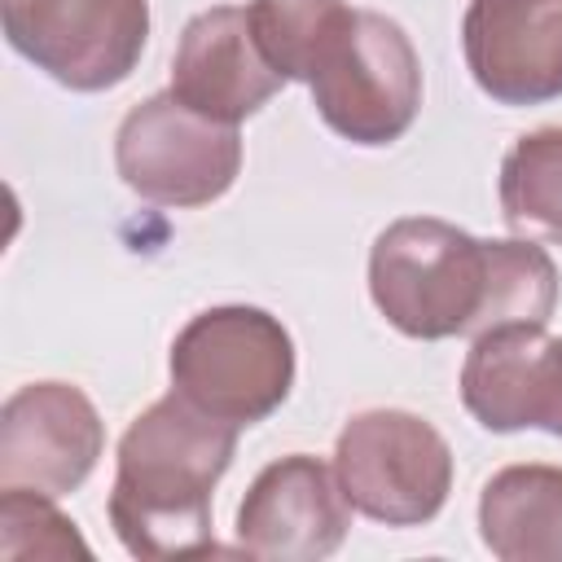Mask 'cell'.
Here are the masks:
<instances>
[{
	"instance_id": "obj_8",
	"label": "cell",
	"mask_w": 562,
	"mask_h": 562,
	"mask_svg": "<svg viewBox=\"0 0 562 562\" xmlns=\"http://www.w3.org/2000/svg\"><path fill=\"white\" fill-rule=\"evenodd\" d=\"M105 452L97 404L70 382H26L0 408V487L66 496Z\"/></svg>"
},
{
	"instance_id": "obj_13",
	"label": "cell",
	"mask_w": 562,
	"mask_h": 562,
	"mask_svg": "<svg viewBox=\"0 0 562 562\" xmlns=\"http://www.w3.org/2000/svg\"><path fill=\"white\" fill-rule=\"evenodd\" d=\"M483 549L501 562H562V465H505L479 496Z\"/></svg>"
},
{
	"instance_id": "obj_14",
	"label": "cell",
	"mask_w": 562,
	"mask_h": 562,
	"mask_svg": "<svg viewBox=\"0 0 562 562\" xmlns=\"http://www.w3.org/2000/svg\"><path fill=\"white\" fill-rule=\"evenodd\" d=\"M501 215L518 237L562 241V127H536L501 158Z\"/></svg>"
},
{
	"instance_id": "obj_4",
	"label": "cell",
	"mask_w": 562,
	"mask_h": 562,
	"mask_svg": "<svg viewBox=\"0 0 562 562\" xmlns=\"http://www.w3.org/2000/svg\"><path fill=\"white\" fill-rule=\"evenodd\" d=\"M312 105L351 145H395L422 110V61L404 26L378 9H356L316 61Z\"/></svg>"
},
{
	"instance_id": "obj_17",
	"label": "cell",
	"mask_w": 562,
	"mask_h": 562,
	"mask_svg": "<svg viewBox=\"0 0 562 562\" xmlns=\"http://www.w3.org/2000/svg\"><path fill=\"white\" fill-rule=\"evenodd\" d=\"M553 439H562V391H558V408H553V417H549V426H544Z\"/></svg>"
},
{
	"instance_id": "obj_11",
	"label": "cell",
	"mask_w": 562,
	"mask_h": 562,
	"mask_svg": "<svg viewBox=\"0 0 562 562\" xmlns=\"http://www.w3.org/2000/svg\"><path fill=\"white\" fill-rule=\"evenodd\" d=\"M562 391V338L544 325H496L470 338L461 364V404L492 430H544Z\"/></svg>"
},
{
	"instance_id": "obj_6",
	"label": "cell",
	"mask_w": 562,
	"mask_h": 562,
	"mask_svg": "<svg viewBox=\"0 0 562 562\" xmlns=\"http://www.w3.org/2000/svg\"><path fill=\"white\" fill-rule=\"evenodd\" d=\"M114 167L119 180L154 206H206L233 189L241 136L233 123L198 114L167 88L123 114Z\"/></svg>"
},
{
	"instance_id": "obj_10",
	"label": "cell",
	"mask_w": 562,
	"mask_h": 562,
	"mask_svg": "<svg viewBox=\"0 0 562 562\" xmlns=\"http://www.w3.org/2000/svg\"><path fill=\"white\" fill-rule=\"evenodd\" d=\"M461 48L479 92L496 105L562 97V0H470Z\"/></svg>"
},
{
	"instance_id": "obj_15",
	"label": "cell",
	"mask_w": 562,
	"mask_h": 562,
	"mask_svg": "<svg viewBox=\"0 0 562 562\" xmlns=\"http://www.w3.org/2000/svg\"><path fill=\"white\" fill-rule=\"evenodd\" d=\"M351 13L356 9L347 0H250L246 4L250 31H255L268 66L285 83L312 79L316 61L334 44V35L351 22Z\"/></svg>"
},
{
	"instance_id": "obj_1",
	"label": "cell",
	"mask_w": 562,
	"mask_h": 562,
	"mask_svg": "<svg viewBox=\"0 0 562 562\" xmlns=\"http://www.w3.org/2000/svg\"><path fill=\"white\" fill-rule=\"evenodd\" d=\"M237 430L180 391L154 400L123 430L105 514L132 558H193L215 549L211 492L233 465Z\"/></svg>"
},
{
	"instance_id": "obj_16",
	"label": "cell",
	"mask_w": 562,
	"mask_h": 562,
	"mask_svg": "<svg viewBox=\"0 0 562 562\" xmlns=\"http://www.w3.org/2000/svg\"><path fill=\"white\" fill-rule=\"evenodd\" d=\"M57 496L0 487V553L18 558H92L79 527L53 505Z\"/></svg>"
},
{
	"instance_id": "obj_2",
	"label": "cell",
	"mask_w": 562,
	"mask_h": 562,
	"mask_svg": "<svg viewBox=\"0 0 562 562\" xmlns=\"http://www.w3.org/2000/svg\"><path fill=\"white\" fill-rule=\"evenodd\" d=\"M492 272L487 237L435 215H404L369 250V299L404 338H474L492 316Z\"/></svg>"
},
{
	"instance_id": "obj_7",
	"label": "cell",
	"mask_w": 562,
	"mask_h": 562,
	"mask_svg": "<svg viewBox=\"0 0 562 562\" xmlns=\"http://www.w3.org/2000/svg\"><path fill=\"white\" fill-rule=\"evenodd\" d=\"M13 53L70 92L119 88L149 44V0H0Z\"/></svg>"
},
{
	"instance_id": "obj_9",
	"label": "cell",
	"mask_w": 562,
	"mask_h": 562,
	"mask_svg": "<svg viewBox=\"0 0 562 562\" xmlns=\"http://www.w3.org/2000/svg\"><path fill=\"white\" fill-rule=\"evenodd\" d=\"M351 531L338 470L312 452L268 461L237 505V549L277 562H321Z\"/></svg>"
},
{
	"instance_id": "obj_5",
	"label": "cell",
	"mask_w": 562,
	"mask_h": 562,
	"mask_svg": "<svg viewBox=\"0 0 562 562\" xmlns=\"http://www.w3.org/2000/svg\"><path fill=\"white\" fill-rule=\"evenodd\" d=\"M334 470L356 514L386 527L439 518L452 492L448 439L408 408H364L334 443Z\"/></svg>"
},
{
	"instance_id": "obj_12",
	"label": "cell",
	"mask_w": 562,
	"mask_h": 562,
	"mask_svg": "<svg viewBox=\"0 0 562 562\" xmlns=\"http://www.w3.org/2000/svg\"><path fill=\"white\" fill-rule=\"evenodd\" d=\"M281 83L285 79L268 66L246 9L215 4L189 18L180 31L171 57V92L198 114L237 127L241 119L259 114L281 92Z\"/></svg>"
},
{
	"instance_id": "obj_3",
	"label": "cell",
	"mask_w": 562,
	"mask_h": 562,
	"mask_svg": "<svg viewBox=\"0 0 562 562\" xmlns=\"http://www.w3.org/2000/svg\"><path fill=\"white\" fill-rule=\"evenodd\" d=\"M167 369L171 391L202 413L233 426H255L272 417L294 386V338L272 312L224 303L184 321Z\"/></svg>"
}]
</instances>
